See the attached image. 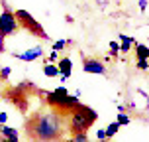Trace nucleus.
Segmentation results:
<instances>
[{"label":"nucleus","instance_id":"4be33fe9","mask_svg":"<svg viewBox=\"0 0 149 142\" xmlns=\"http://www.w3.org/2000/svg\"><path fill=\"white\" fill-rule=\"evenodd\" d=\"M53 93H57V95H67V89H65V87H57Z\"/></svg>","mask_w":149,"mask_h":142},{"label":"nucleus","instance_id":"a878e982","mask_svg":"<svg viewBox=\"0 0 149 142\" xmlns=\"http://www.w3.org/2000/svg\"><path fill=\"white\" fill-rule=\"evenodd\" d=\"M49 59H51V61H55V59H57V52H55V49L51 52V55H49Z\"/></svg>","mask_w":149,"mask_h":142},{"label":"nucleus","instance_id":"9b49d317","mask_svg":"<svg viewBox=\"0 0 149 142\" xmlns=\"http://www.w3.org/2000/svg\"><path fill=\"white\" fill-rule=\"evenodd\" d=\"M118 37H120V42H122V44H120V52L127 53V52H130V45H132V42H134V37L126 36V34H120Z\"/></svg>","mask_w":149,"mask_h":142},{"label":"nucleus","instance_id":"423d86ee","mask_svg":"<svg viewBox=\"0 0 149 142\" xmlns=\"http://www.w3.org/2000/svg\"><path fill=\"white\" fill-rule=\"evenodd\" d=\"M2 6H4V12L0 14V36H14L16 32L20 30V24H18V20H16V14L8 8V4H4L2 2Z\"/></svg>","mask_w":149,"mask_h":142},{"label":"nucleus","instance_id":"f3484780","mask_svg":"<svg viewBox=\"0 0 149 142\" xmlns=\"http://www.w3.org/2000/svg\"><path fill=\"white\" fill-rule=\"evenodd\" d=\"M67 40H59V42H55V44H53V49H55V52H61V49H65V47H67Z\"/></svg>","mask_w":149,"mask_h":142},{"label":"nucleus","instance_id":"dca6fc26","mask_svg":"<svg viewBox=\"0 0 149 142\" xmlns=\"http://www.w3.org/2000/svg\"><path fill=\"white\" fill-rule=\"evenodd\" d=\"M120 122V126H124V124H130V117L127 114H124V111H120V114H118V119H116Z\"/></svg>","mask_w":149,"mask_h":142},{"label":"nucleus","instance_id":"412c9836","mask_svg":"<svg viewBox=\"0 0 149 142\" xmlns=\"http://www.w3.org/2000/svg\"><path fill=\"white\" fill-rule=\"evenodd\" d=\"M96 138H98V140H106V130H104V128L96 130Z\"/></svg>","mask_w":149,"mask_h":142},{"label":"nucleus","instance_id":"20e7f679","mask_svg":"<svg viewBox=\"0 0 149 142\" xmlns=\"http://www.w3.org/2000/svg\"><path fill=\"white\" fill-rule=\"evenodd\" d=\"M45 101H47V105L49 107H53V109H57V111L65 117L73 107H77L81 101H79V95H57V93H47L45 95Z\"/></svg>","mask_w":149,"mask_h":142},{"label":"nucleus","instance_id":"f257e3e1","mask_svg":"<svg viewBox=\"0 0 149 142\" xmlns=\"http://www.w3.org/2000/svg\"><path fill=\"white\" fill-rule=\"evenodd\" d=\"M26 138L37 142H53L65 136V122L63 114L57 109L49 107L47 111H37L26 119Z\"/></svg>","mask_w":149,"mask_h":142},{"label":"nucleus","instance_id":"7ed1b4c3","mask_svg":"<svg viewBox=\"0 0 149 142\" xmlns=\"http://www.w3.org/2000/svg\"><path fill=\"white\" fill-rule=\"evenodd\" d=\"M14 14H16V20L20 24V28H24L28 34H31V36H36V37H41V40H49L47 32L43 30V26L37 22L30 12H26V10H16Z\"/></svg>","mask_w":149,"mask_h":142},{"label":"nucleus","instance_id":"b1692460","mask_svg":"<svg viewBox=\"0 0 149 142\" xmlns=\"http://www.w3.org/2000/svg\"><path fill=\"white\" fill-rule=\"evenodd\" d=\"M4 40H6V37H4V36H0V53L6 49V47H4Z\"/></svg>","mask_w":149,"mask_h":142},{"label":"nucleus","instance_id":"6e6552de","mask_svg":"<svg viewBox=\"0 0 149 142\" xmlns=\"http://www.w3.org/2000/svg\"><path fill=\"white\" fill-rule=\"evenodd\" d=\"M12 55H14L16 59H22V61H36L43 55V47L41 45H36V47L28 49L26 53H12Z\"/></svg>","mask_w":149,"mask_h":142},{"label":"nucleus","instance_id":"a211bd4d","mask_svg":"<svg viewBox=\"0 0 149 142\" xmlns=\"http://www.w3.org/2000/svg\"><path fill=\"white\" fill-rule=\"evenodd\" d=\"M137 69L147 71V69H149V61H147V59H137Z\"/></svg>","mask_w":149,"mask_h":142},{"label":"nucleus","instance_id":"f8f14e48","mask_svg":"<svg viewBox=\"0 0 149 142\" xmlns=\"http://www.w3.org/2000/svg\"><path fill=\"white\" fill-rule=\"evenodd\" d=\"M135 55L137 59H149V47L145 44H135Z\"/></svg>","mask_w":149,"mask_h":142},{"label":"nucleus","instance_id":"0eeeda50","mask_svg":"<svg viewBox=\"0 0 149 142\" xmlns=\"http://www.w3.org/2000/svg\"><path fill=\"white\" fill-rule=\"evenodd\" d=\"M82 71L84 73H94V75H106V65L98 59H82Z\"/></svg>","mask_w":149,"mask_h":142},{"label":"nucleus","instance_id":"39448f33","mask_svg":"<svg viewBox=\"0 0 149 142\" xmlns=\"http://www.w3.org/2000/svg\"><path fill=\"white\" fill-rule=\"evenodd\" d=\"M4 99L10 101L12 105L20 112H28V105H30V93H26V81L18 87H10L4 93Z\"/></svg>","mask_w":149,"mask_h":142},{"label":"nucleus","instance_id":"5701e85b","mask_svg":"<svg viewBox=\"0 0 149 142\" xmlns=\"http://www.w3.org/2000/svg\"><path fill=\"white\" fill-rule=\"evenodd\" d=\"M6 120H8V114L6 112H0V124H6Z\"/></svg>","mask_w":149,"mask_h":142},{"label":"nucleus","instance_id":"1a4fd4ad","mask_svg":"<svg viewBox=\"0 0 149 142\" xmlns=\"http://www.w3.org/2000/svg\"><path fill=\"white\" fill-rule=\"evenodd\" d=\"M57 67H59V75H63V81H67L69 77H71L73 61L69 59V57H61V59H59V63H57Z\"/></svg>","mask_w":149,"mask_h":142},{"label":"nucleus","instance_id":"4468645a","mask_svg":"<svg viewBox=\"0 0 149 142\" xmlns=\"http://www.w3.org/2000/svg\"><path fill=\"white\" fill-rule=\"evenodd\" d=\"M118 128H120V122H118V120H116V122H112V124H108V126L104 128V130H106V138H112V136L118 132Z\"/></svg>","mask_w":149,"mask_h":142},{"label":"nucleus","instance_id":"2eb2a0df","mask_svg":"<svg viewBox=\"0 0 149 142\" xmlns=\"http://www.w3.org/2000/svg\"><path fill=\"white\" fill-rule=\"evenodd\" d=\"M73 140L74 142H86V140H88V134H86V132H74Z\"/></svg>","mask_w":149,"mask_h":142},{"label":"nucleus","instance_id":"9d476101","mask_svg":"<svg viewBox=\"0 0 149 142\" xmlns=\"http://www.w3.org/2000/svg\"><path fill=\"white\" fill-rule=\"evenodd\" d=\"M0 136H4L8 142H16L18 138H20L18 130L12 128V126H6V124H0Z\"/></svg>","mask_w":149,"mask_h":142},{"label":"nucleus","instance_id":"ddd939ff","mask_svg":"<svg viewBox=\"0 0 149 142\" xmlns=\"http://www.w3.org/2000/svg\"><path fill=\"white\" fill-rule=\"evenodd\" d=\"M43 73L47 75V77H57V75H59V67L53 65V63H45L43 65Z\"/></svg>","mask_w":149,"mask_h":142},{"label":"nucleus","instance_id":"393cba45","mask_svg":"<svg viewBox=\"0 0 149 142\" xmlns=\"http://www.w3.org/2000/svg\"><path fill=\"white\" fill-rule=\"evenodd\" d=\"M139 8L145 10V8H147V0H139Z\"/></svg>","mask_w":149,"mask_h":142},{"label":"nucleus","instance_id":"aec40b11","mask_svg":"<svg viewBox=\"0 0 149 142\" xmlns=\"http://www.w3.org/2000/svg\"><path fill=\"white\" fill-rule=\"evenodd\" d=\"M0 77H2V79H8V77H10V67H2L0 69Z\"/></svg>","mask_w":149,"mask_h":142},{"label":"nucleus","instance_id":"f03ea898","mask_svg":"<svg viewBox=\"0 0 149 142\" xmlns=\"http://www.w3.org/2000/svg\"><path fill=\"white\" fill-rule=\"evenodd\" d=\"M65 117H67V128L74 134V132H86V130L94 124V120L98 119V112L94 111V109H90V107L79 103V105L73 107Z\"/></svg>","mask_w":149,"mask_h":142},{"label":"nucleus","instance_id":"6ab92c4d","mask_svg":"<svg viewBox=\"0 0 149 142\" xmlns=\"http://www.w3.org/2000/svg\"><path fill=\"white\" fill-rule=\"evenodd\" d=\"M110 49H112L110 53L116 57V55H118V52H120V44H118V42H110Z\"/></svg>","mask_w":149,"mask_h":142}]
</instances>
